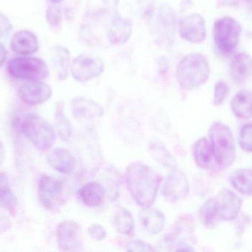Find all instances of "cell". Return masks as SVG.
I'll return each mask as SVG.
<instances>
[{"mask_svg": "<svg viewBox=\"0 0 252 252\" xmlns=\"http://www.w3.org/2000/svg\"><path fill=\"white\" fill-rule=\"evenodd\" d=\"M104 69V62L101 58L93 55L81 54L74 59L71 72L74 79L79 82H86L100 76Z\"/></svg>", "mask_w": 252, "mask_h": 252, "instance_id": "52a82bcc", "label": "cell"}, {"mask_svg": "<svg viewBox=\"0 0 252 252\" xmlns=\"http://www.w3.org/2000/svg\"><path fill=\"white\" fill-rule=\"evenodd\" d=\"M247 1H248L249 4L252 8V0H247Z\"/></svg>", "mask_w": 252, "mask_h": 252, "instance_id": "b9f144b4", "label": "cell"}, {"mask_svg": "<svg viewBox=\"0 0 252 252\" xmlns=\"http://www.w3.org/2000/svg\"><path fill=\"white\" fill-rule=\"evenodd\" d=\"M126 250L129 252H154V249L148 243L137 240L129 243Z\"/></svg>", "mask_w": 252, "mask_h": 252, "instance_id": "e575fe53", "label": "cell"}, {"mask_svg": "<svg viewBox=\"0 0 252 252\" xmlns=\"http://www.w3.org/2000/svg\"><path fill=\"white\" fill-rule=\"evenodd\" d=\"M89 235L95 241H102L106 238V231L103 226L99 224H93L88 229Z\"/></svg>", "mask_w": 252, "mask_h": 252, "instance_id": "d590c367", "label": "cell"}, {"mask_svg": "<svg viewBox=\"0 0 252 252\" xmlns=\"http://www.w3.org/2000/svg\"><path fill=\"white\" fill-rule=\"evenodd\" d=\"M217 201L220 219L229 221L236 218L241 210L242 201L235 192L229 189H223L219 193Z\"/></svg>", "mask_w": 252, "mask_h": 252, "instance_id": "5bb4252c", "label": "cell"}, {"mask_svg": "<svg viewBox=\"0 0 252 252\" xmlns=\"http://www.w3.org/2000/svg\"><path fill=\"white\" fill-rule=\"evenodd\" d=\"M229 88L228 84L224 81H218L215 85L214 99L213 103L215 106L219 107L223 104L229 94Z\"/></svg>", "mask_w": 252, "mask_h": 252, "instance_id": "1f68e13d", "label": "cell"}, {"mask_svg": "<svg viewBox=\"0 0 252 252\" xmlns=\"http://www.w3.org/2000/svg\"><path fill=\"white\" fill-rule=\"evenodd\" d=\"M55 126L59 137L63 142H67L72 136V126L63 113V102L57 104L55 112Z\"/></svg>", "mask_w": 252, "mask_h": 252, "instance_id": "f1b7e54d", "label": "cell"}, {"mask_svg": "<svg viewBox=\"0 0 252 252\" xmlns=\"http://www.w3.org/2000/svg\"><path fill=\"white\" fill-rule=\"evenodd\" d=\"M200 221L207 228H213L216 226L220 219L219 204L216 198L207 200L200 208L198 212Z\"/></svg>", "mask_w": 252, "mask_h": 252, "instance_id": "4316f807", "label": "cell"}, {"mask_svg": "<svg viewBox=\"0 0 252 252\" xmlns=\"http://www.w3.org/2000/svg\"><path fill=\"white\" fill-rule=\"evenodd\" d=\"M132 29L131 20L116 13L112 19V25L108 33V40L114 45L125 44L131 36Z\"/></svg>", "mask_w": 252, "mask_h": 252, "instance_id": "2e32d148", "label": "cell"}, {"mask_svg": "<svg viewBox=\"0 0 252 252\" xmlns=\"http://www.w3.org/2000/svg\"><path fill=\"white\" fill-rule=\"evenodd\" d=\"M49 1L53 2V4H56V3L60 2V1H62V0H49Z\"/></svg>", "mask_w": 252, "mask_h": 252, "instance_id": "60d3db41", "label": "cell"}, {"mask_svg": "<svg viewBox=\"0 0 252 252\" xmlns=\"http://www.w3.org/2000/svg\"><path fill=\"white\" fill-rule=\"evenodd\" d=\"M148 147L151 156L161 165L171 170L176 168L177 162L174 157L158 139H151L148 142Z\"/></svg>", "mask_w": 252, "mask_h": 252, "instance_id": "cb8c5ba5", "label": "cell"}, {"mask_svg": "<svg viewBox=\"0 0 252 252\" xmlns=\"http://www.w3.org/2000/svg\"><path fill=\"white\" fill-rule=\"evenodd\" d=\"M232 112L238 118H250L252 117V92L243 90L238 92L231 102Z\"/></svg>", "mask_w": 252, "mask_h": 252, "instance_id": "603a6c76", "label": "cell"}, {"mask_svg": "<svg viewBox=\"0 0 252 252\" xmlns=\"http://www.w3.org/2000/svg\"><path fill=\"white\" fill-rule=\"evenodd\" d=\"M63 183L51 176H44L38 183V194L40 202L46 210L56 211L63 199Z\"/></svg>", "mask_w": 252, "mask_h": 252, "instance_id": "ba28073f", "label": "cell"}, {"mask_svg": "<svg viewBox=\"0 0 252 252\" xmlns=\"http://www.w3.org/2000/svg\"><path fill=\"white\" fill-rule=\"evenodd\" d=\"M58 245L62 251H76L82 245V231L76 222L64 220L59 225L56 231Z\"/></svg>", "mask_w": 252, "mask_h": 252, "instance_id": "8fae6325", "label": "cell"}, {"mask_svg": "<svg viewBox=\"0 0 252 252\" xmlns=\"http://www.w3.org/2000/svg\"><path fill=\"white\" fill-rule=\"evenodd\" d=\"M207 59L200 53H190L183 58L176 68V79L183 90H191L203 85L210 77Z\"/></svg>", "mask_w": 252, "mask_h": 252, "instance_id": "7a4b0ae2", "label": "cell"}, {"mask_svg": "<svg viewBox=\"0 0 252 252\" xmlns=\"http://www.w3.org/2000/svg\"><path fill=\"white\" fill-rule=\"evenodd\" d=\"M6 59V50L3 44L0 43V68L4 65Z\"/></svg>", "mask_w": 252, "mask_h": 252, "instance_id": "f35d334b", "label": "cell"}, {"mask_svg": "<svg viewBox=\"0 0 252 252\" xmlns=\"http://www.w3.org/2000/svg\"><path fill=\"white\" fill-rule=\"evenodd\" d=\"M126 180L127 190L138 205L142 208L154 204L161 182L157 172L145 164L133 163L127 167Z\"/></svg>", "mask_w": 252, "mask_h": 252, "instance_id": "6da1fadb", "label": "cell"}, {"mask_svg": "<svg viewBox=\"0 0 252 252\" xmlns=\"http://www.w3.org/2000/svg\"><path fill=\"white\" fill-rule=\"evenodd\" d=\"M46 19L50 26L57 28L62 23V11L59 6L52 4L46 10Z\"/></svg>", "mask_w": 252, "mask_h": 252, "instance_id": "4dcf8cb0", "label": "cell"}, {"mask_svg": "<svg viewBox=\"0 0 252 252\" xmlns=\"http://www.w3.org/2000/svg\"><path fill=\"white\" fill-rule=\"evenodd\" d=\"M5 159V149L2 142L0 141V167L2 165Z\"/></svg>", "mask_w": 252, "mask_h": 252, "instance_id": "ab89813d", "label": "cell"}, {"mask_svg": "<svg viewBox=\"0 0 252 252\" xmlns=\"http://www.w3.org/2000/svg\"><path fill=\"white\" fill-rule=\"evenodd\" d=\"M234 187L244 195L252 196V170H240L231 178Z\"/></svg>", "mask_w": 252, "mask_h": 252, "instance_id": "f546056e", "label": "cell"}, {"mask_svg": "<svg viewBox=\"0 0 252 252\" xmlns=\"http://www.w3.org/2000/svg\"><path fill=\"white\" fill-rule=\"evenodd\" d=\"M189 192L188 178L182 172L173 169L167 175L163 186V196L170 202L183 199Z\"/></svg>", "mask_w": 252, "mask_h": 252, "instance_id": "4fadbf2b", "label": "cell"}, {"mask_svg": "<svg viewBox=\"0 0 252 252\" xmlns=\"http://www.w3.org/2000/svg\"><path fill=\"white\" fill-rule=\"evenodd\" d=\"M78 198L87 207H95L103 202L106 191L97 181L89 182L78 190Z\"/></svg>", "mask_w": 252, "mask_h": 252, "instance_id": "44dd1931", "label": "cell"}, {"mask_svg": "<svg viewBox=\"0 0 252 252\" xmlns=\"http://www.w3.org/2000/svg\"><path fill=\"white\" fill-rule=\"evenodd\" d=\"M239 143L247 152H252V124H247L241 129L239 135Z\"/></svg>", "mask_w": 252, "mask_h": 252, "instance_id": "d6a6232c", "label": "cell"}, {"mask_svg": "<svg viewBox=\"0 0 252 252\" xmlns=\"http://www.w3.org/2000/svg\"><path fill=\"white\" fill-rule=\"evenodd\" d=\"M139 219L143 227L152 235L160 233L165 225V217L162 212L151 207H142Z\"/></svg>", "mask_w": 252, "mask_h": 252, "instance_id": "ffe728a7", "label": "cell"}, {"mask_svg": "<svg viewBox=\"0 0 252 252\" xmlns=\"http://www.w3.org/2000/svg\"><path fill=\"white\" fill-rule=\"evenodd\" d=\"M10 47L14 53L27 56L36 53L39 44L33 33L22 30L13 34L10 40Z\"/></svg>", "mask_w": 252, "mask_h": 252, "instance_id": "e0dca14e", "label": "cell"}, {"mask_svg": "<svg viewBox=\"0 0 252 252\" xmlns=\"http://www.w3.org/2000/svg\"><path fill=\"white\" fill-rule=\"evenodd\" d=\"M242 28L239 22L230 16H224L214 25V39L216 47L223 54L232 53L238 47Z\"/></svg>", "mask_w": 252, "mask_h": 252, "instance_id": "5b68a950", "label": "cell"}, {"mask_svg": "<svg viewBox=\"0 0 252 252\" xmlns=\"http://www.w3.org/2000/svg\"><path fill=\"white\" fill-rule=\"evenodd\" d=\"M112 223L117 232L123 235H130L134 229L133 215L127 209L123 207L117 210Z\"/></svg>", "mask_w": 252, "mask_h": 252, "instance_id": "83f0119b", "label": "cell"}, {"mask_svg": "<svg viewBox=\"0 0 252 252\" xmlns=\"http://www.w3.org/2000/svg\"><path fill=\"white\" fill-rule=\"evenodd\" d=\"M139 11L142 17H151L156 7V0H139Z\"/></svg>", "mask_w": 252, "mask_h": 252, "instance_id": "836d02e7", "label": "cell"}, {"mask_svg": "<svg viewBox=\"0 0 252 252\" xmlns=\"http://www.w3.org/2000/svg\"><path fill=\"white\" fill-rule=\"evenodd\" d=\"M72 115L78 120L95 119L103 116L104 110L97 102L84 97H76L71 103Z\"/></svg>", "mask_w": 252, "mask_h": 252, "instance_id": "9a60e30c", "label": "cell"}, {"mask_svg": "<svg viewBox=\"0 0 252 252\" xmlns=\"http://www.w3.org/2000/svg\"><path fill=\"white\" fill-rule=\"evenodd\" d=\"M210 138L216 162L223 167H230L236 158L235 139L230 129L222 123H213Z\"/></svg>", "mask_w": 252, "mask_h": 252, "instance_id": "3957f363", "label": "cell"}, {"mask_svg": "<svg viewBox=\"0 0 252 252\" xmlns=\"http://www.w3.org/2000/svg\"><path fill=\"white\" fill-rule=\"evenodd\" d=\"M220 4L227 7H235L239 4L240 0H217Z\"/></svg>", "mask_w": 252, "mask_h": 252, "instance_id": "74e56055", "label": "cell"}, {"mask_svg": "<svg viewBox=\"0 0 252 252\" xmlns=\"http://www.w3.org/2000/svg\"><path fill=\"white\" fill-rule=\"evenodd\" d=\"M11 76L19 79L43 80L49 75L47 64L35 57H16L9 62L7 66Z\"/></svg>", "mask_w": 252, "mask_h": 252, "instance_id": "8992f818", "label": "cell"}, {"mask_svg": "<svg viewBox=\"0 0 252 252\" xmlns=\"http://www.w3.org/2000/svg\"><path fill=\"white\" fill-rule=\"evenodd\" d=\"M230 74L238 84H244L252 75V58L248 53L234 55L230 62Z\"/></svg>", "mask_w": 252, "mask_h": 252, "instance_id": "ac0fdd59", "label": "cell"}, {"mask_svg": "<svg viewBox=\"0 0 252 252\" xmlns=\"http://www.w3.org/2000/svg\"><path fill=\"white\" fill-rule=\"evenodd\" d=\"M17 204V198L10 187L8 176L0 172V207L11 213L15 212Z\"/></svg>", "mask_w": 252, "mask_h": 252, "instance_id": "d4e9b609", "label": "cell"}, {"mask_svg": "<svg viewBox=\"0 0 252 252\" xmlns=\"http://www.w3.org/2000/svg\"><path fill=\"white\" fill-rule=\"evenodd\" d=\"M47 161L52 168L63 174H70L77 167V161L69 151L56 148L47 155Z\"/></svg>", "mask_w": 252, "mask_h": 252, "instance_id": "d6986e66", "label": "cell"}, {"mask_svg": "<svg viewBox=\"0 0 252 252\" xmlns=\"http://www.w3.org/2000/svg\"><path fill=\"white\" fill-rule=\"evenodd\" d=\"M179 27L182 38L192 44H200L207 37L205 20L199 13L184 16L179 21Z\"/></svg>", "mask_w": 252, "mask_h": 252, "instance_id": "30bf717a", "label": "cell"}, {"mask_svg": "<svg viewBox=\"0 0 252 252\" xmlns=\"http://www.w3.org/2000/svg\"><path fill=\"white\" fill-rule=\"evenodd\" d=\"M53 95L51 87L41 80H31L21 86L19 96L24 103L38 105L48 101Z\"/></svg>", "mask_w": 252, "mask_h": 252, "instance_id": "7c38bea8", "label": "cell"}, {"mask_svg": "<svg viewBox=\"0 0 252 252\" xmlns=\"http://www.w3.org/2000/svg\"><path fill=\"white\" fill-rule=\"evenodd\" d=\"M156 41L161 46L171 47L175 38V15L168 6L160 8L155 21Z\"/></svg>", "mask_w": 252, "mask_h": 252, "instance_id": "9c48e42d", "label": "cell"}, {"mask_svg": "<svg viewBox=\"0 0 252 252\" xmlns=\"http://www.w3.org/2000/svg\"><path fill=\"white\" fill-rule=\"evenodd\" d=\"M20 129L28 140L39 150H48L56 142L54 130L40 115L35 114L25 115L21 121Z\"/></svg>", "mask_w": 252, "mask_h": 252, "instance_id": "277c9868", "label": "cell"}, {"mask_svg": "<svg viewBox=\"0 0 252 252\" xmlns=\"http://www.w3.org/2000/svg\"><path fill=\"white\" fill-rule=\"evenodd\" d=\"M52 67L57 72L60 79L64 80L68 76V69L70 64V53L66 47L56 45L50 50Z\"/></svg>", "mask_w": 252, "mask_h": 252, "instance_id": "7402d4cb", "label": "cell"}, {"mask_svg": "<svg viewBox=\"0 0 252 252\" xmlns=\"http://www.w3.org/2000/svg\"><path fill=\"white\" fill-rule=\"evenodd\" d=\"M192 154L197 165L203 169L208 168L212 158H214L211 144L205 138H201L194 144Z\"/></svg>", "mask_w": 252, "mask_h": 252, "instance_id": "484cf974", "label": "cell"}, {"mask_svg": "<svg viewBox=\"0 0 252 252\" xmlns=\"http://www.w3.org/2000/svg\"><path fill=\"white\" fill-rule=\"evenodd\" d=\"M12 29V25L8 19L0 13V36L7 35Z\"/></svg>", "mask_w": 252, "mask_h": 252, "instance_id": "8d00e7d4", "label": "cell"}]
</instances>
